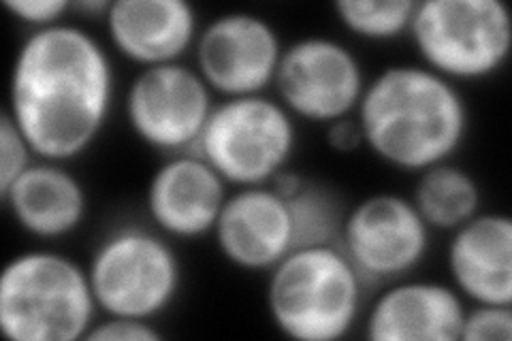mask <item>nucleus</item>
<instances>
[{
    "label": "nucleus",
    "instance_id": "obj_4",
    "mask_svg": "<svg viewBox=\"0 0 512 341\" xmlns=\"http://www.w3.org/2000/svg\"><path fill=\"white\" fill-rule=\"evenodd\" d=\"M96 318L88 271L69 254L30 248L0 273V331L11 341L86 339Z\"/></svg>",
    "mask_w": 512,
    "mask_h": 341
},
{
    "label": "nucleus",
    "instance_id": "obj_22",
    "mask_svg": "<svg viewBox=\"0 0 512 341\" xmlns=\"http://www.w3.org/2000/svg\"><path fill=\"white\" fill-rule=\"evenodd\" d=\"M463 341H510L512 310L510 305H474L466 310L461 324Z\"/></svg>",
    "mask_w": 512,
    "mask_h": 341
},
{
    "label": "nucleus",
    "instance_id": "obj_10",
    "mask_svg": "<svg viewBox=\"0 0 512 341\" xmlns=\"http://www.w3.org/2000/svg\"><path fill=\"white\" fill-rule=\"evenodd\" d=\"M367 86L361 58L344 41L325 35L284 45L274 79L276 99L295 120L329 126L355 116Z\"/></svg>",
    "mask_w": 512,
    "mask_h": 341
},
{
    "label": "nucleus",
    "instance_id": "obj_5",
    "mask_svg": "<svg viewBox=\"0 0 512 341\" xmlns=\"http://www.w3.org/2000/svg\"><path fill=\"white\" fill-rule=\"evenodd\" d=\"M86 271L99 314L150 322L171 310L184 282L171 239L141 224H122L101 237Z\"/></svg>",
    "mask_w": 512,
    "mask_h": 341
},
{
    "label": "nucleus",
    "instance_id": "obj_27",
    "mask_svg": "<svg viewBox=\"0 0 512 341\" xmlns=\"http://www.w3.org/2000/svg\"><path fill=\"white\" fill-rule=\"evenodd\" d=\"M109 9L107 0H79V3H73V13L79 15V18H88V20H105V13Z\"/></svg>",
    "mask_w": 512,
    "mask_h": 341
},
{
    "label": "nucleus",
    "instance_id": "obj_19",
    "mask_svg": "<svg viewBox=\"0 0 512 341\" xmlns=\"http://www.w3.org/2000/svg\"><path fill=\"white\" fill-rule=\"evenodd\" d=\"M284 201L293 222L295 248L338 243L346 209L331 188L306 177L293 197Z\"/></svg>",
    "mask_w": 512,
    "mask_h": 341
},
{
    "label": "nucleus",
    "instance_id": "obj_2",
    "mask_svg": "<svg viewBox=\"0 0 512 341\" xmlns=\"http://www.w3.org/2000/svg\"><path fill=\"white\" fill-rule=\"evenodd\" d=\"M355 120L363 148L410 175L453 160L470 133L461 88L421 62L389 64L367 79Z\"/></svg>",
    "mask_w": 512,
    "mask_h": 341
},
{
    "label": "nucleus",
    "instance_id": "obj_7",
    "mask_svg": "<svg viewBox=\"0 0 512 341\" xmlns=\"http://www.w3.org/2000/svg\"><path fill=\"white\" fill-rule=\"evenodd\" d=\"M297 120L269 94L216 103L197 154L235 188L269 186L297 152Z\"/></svg>",
    "mask_w": 512,
    "mask_h": 341
},
{
    "label": "nucleus",
    "instance_id": "obj_13",
    "mask_svg": "<svg viewBox=\"0 0 512 341\" xmlns=\"http://www.w3.org/2000/svg\"><path fill=\"white\" fill-rule=\"evenodd\" d=\"M367 307L363 333L372 341H457L466 299L438 280L402 278L380 286Z\"/></svg>",
    "mask_w": 512,
    "mask_h": 341
},
{
    "label": "nucleus",
    "instance_id": "obj_14",
    "mask_svg": "<svg viewBox=\"0 0 512 341\" xmlns=\"http://www.w3.org/2000/svg\"><path fill=\"white\" fill-rule=\"evenodd\" d=\"M103 24L111 50L139 69L184 62L201 30L186 0H114Z\"/></svg>",
    "mask_w": 512,
    "mask_h": 341
},
{
    "label": "nucleus",
    "instance_id": "obj_3",
    "mask_svg": "<svg viewBox=\"0 0 512 341\" xmlns=\"http://www.w3.org/2000/svg\"><path fill=\"white\" fill-rule=\"evenodd\" d=\"M367 286L338 243L288 252L267 273L265 301L274 327L297 341H338L361 320Z\"/></svg>",
    "mask_w": 512,
    "mask_h": 341
},
{
    "label": "nucleus",
    "instance_id": "obj_6",
    "mask_svg": "<svg viewBox=\"0 0 512 341\" xmlns=\"http://www.w3.org/2000/svg\"><path fill=\"white\" fill-rule=\"evenodd\" d=\"M408 37L423 67L453 84L500 73L512 52V18L502 0H423Z\"/></svg>",
    "mask_w": 512,
    "mask_h": 341
},
{
    "label": "nucleus",
    "instance_id": "obj_26",
    "mask_svg": "<svg viewBox=\"0 0 512 341\" xmlns=\"http://www.w3.org/2000/svg\"><path fill=\"white\" fill-rule=\"evenodd\" d=\"M303 182H306V177H303L301 173H297L293 169H284L274 177V180L269 182V186L276 194H280L282 199H291L293 194L303 186Z\"/></svg>",
    "mask_w": 512,
    "mask_h": 341
},
{
    "label": "nucleus",
    "instance_id": "obj_23",
    "mask_svg": "<svg viewBox=\"0 0 512 341\" xmlns=\"http://www.w3.org/2000/svg\"><path fill=\"white\" fill-rule=\"evenodd\" d=\"M5 9L15 20L30 26V30H43L69 20L73 3L69 0H5Z\"/></svg>",
    "mask_w": 512,
    "mask_h": 341
},
{
    "label": "nucleus",
    "instance_id": "obj_11",
    "mask_svg": "<svg viewBox=\"0 0 512 341\" xmlns=\"http://www.w3.org/2000/svg\"><path fill=\"white\" fill-rule=\"evenodd\" d=\"M282 52L278 28L263 15L227 11L201 26L192 67L220 99L256 96L274 88Z\"/></svg>",
    "mask_w": 512,
    "mask_h": 341
},
{
    "label": "nucleus",
    "instance_id": "obj_18",
    "mask_svg": "<svg viewBox=\"0 0 512 341\" xmlns=\"http://www.w3.org/2000/svg\"><path fill=\"white\" fill-rule=\"evenodd\" d=\"M412 203L431 231L453 233L483 211V188L476 177L453 160L416 175Z\"/></svg>",
    "mask_w": 512,
    "mask_h": 341
},
{
    "label": "nucleus",
    "instance_id": "obj_1",
    "mask_svg": "<svg viewBox=\"0 0 512 341\" xmlns=\"http://www.w3.org/2000/svg\"><path fill=\"white\" fill-rule=\"evenodd\" d=\"M109 45L77 22L30 30L15 52L7 113L41 160L82 158L116 107Z\"/></svg>",
    "mask_w": 512,
    "mask_h": 341
},
{
    "label": "nucleus",
    "instance_id": "obj_9",
    "mask_svg": "<svg viewBox=\"0 0 512 341\" xmlns=\"http://www.w3.org/2000/svg\"><path fill=\"white\" fill-rule=\"evenodd\" d=\"M338 246L367 288L402 280L431 250V229L410 197L374 192L346 209Z\"/></svg>",
    "mask_w": 512,
    "mask_h": 341
},
{
    "label": "nucleus",
    "instance_id": "obj_17",
    "mask_svg": "<svg viewBox=\"0 0 512 341\" xmlns=\"http://www.w3.org/2000/svg\"><path fill=\"white\" fill-rule=\"evenodd\" d=\"M3 197L13 222L39 241L75 235L88 218V190L64 162L37 158Z\"/></svg>",
    "mask_w": 512,
    "mask_h": 341
},
{
    "label": "nucleus",
    "instance_id": "obj_15",
    "mask_svg": "<svg viewBox=\"0 0 512 341\" xmlns=\"http://www.w3.org/2000/svg\"><path fill=\"white\" fill-rule=\"evenodd\" d=\"M212 237L224 261L250 273H269L295 250L288 205L271 186L229 192Z\"/></svg>",
    "mask_w": 512,
    "mask_h": 341
},
{
    "label": "nucleus",
    "instance_id": "obj_24",
    "mask_svg": "<svg viewBox=\"0 0 512 341\" xmlns=\"http://www.w3.org/2000/svg\"><path fill=\"white\" fill-rule=\"evenodd\" d=\"M86 339L88 341H158L163 339V333H160L156 324L150 320L103 316V318H96Z\"/></svg>",
    "mask_w": 512,
    "mask_h": 341
},
{
    "label": "nucleus",
    "instance_id": "obj_25",
    "mask_svg": "<svg viewBox=\"0 0 512 341\" xmlns=\"http://www.w3.org/2000/svg\"><path fill=\"white\" fill-rule=\"evenodd\" d=\"M327 128L329 148L338 154H355L363 148V135L355 116L331 122Z\"/></svg>",
    "mask_w": 512,
    "mask_h": 341
},
{
    "label": "nucleus",
    "instance_id": "obj_20",
    "mask_svg": "<svg viewBox=\"0 0 512 341\" xmlns=\"http://www.w3.org/2000/svg\"><path fill=\"white\" fill-rule=\"evenodd\" d=\"M416 3L414 0H338L333 13L352 37L387 43L406 37Z\"/></svg>",
    "mask_w": 512,
    "mask_h": 341
},
{
    "label": "nucleus",
    "instance_id": "obj_8",
    "mask_svg": "<svg viewBox=\"0 0 512 341\" xmlns=\"http://www.w3.org/2000/svg\"><path fill=\"white\" fill-rule=\"evenodd\" d=\"M214 107V92L186 62L139 69L122 99L131 133L165 156L195 152Z\"/></svg>",
    "mask_w": 512,
    "mask_h": 341
},
{
    "label": "nucleus",
    "instance_id": "obj_12",
    "mask_svg": "<svg viewBox=\"0 0 512 341\" xmlns=\"http://www.w3.org/2000/svg\"><path fill=\"white\" fill-rule=\"evenodd\" d=\"M229 184L197 152L167 156L146 186V214L173 241H197L214 233L229 197Z\"/></svg>",
    "mask_w": 512,
    "mask_h": 341
},
{
    "label": "nucleus",
    "instance_id": "obj_21",
    "mask_svg": "<svg viewBox=\"0 0 512 341\" xmlns=\"http://www.w3.org/2000/svg\"><path fill=\"white\" fill-rule=\"evenodd\" d=\"M37 160L30 143L5 111L0 118V194Z\"/></svg>",
    "mask_w": 512,
    "mask_h": 341
},
{
    "label": "nucleus",
    "instance_id": "obj_16",
    "mask_svg": "<svg viewBox=\"0 0 512 341\" xmlns=\"http://www.w3.org/2000/svg\"><path fill=\"white\" fill-rule=\"evenodd\" d=\"M448 284L472 305L512 303V218L478 211L451 233L446 246Z\"/></svg>",
    "mask_w": 512,
    "mask_h": 341
}]
</instances>
